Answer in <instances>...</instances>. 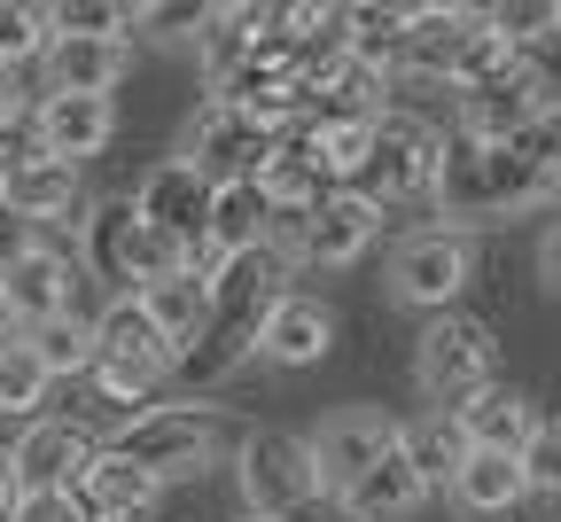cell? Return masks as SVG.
Masks as SVG:
<instances>
[{
	"label": "cell",
	"mask_w": 561,
	"mask_h": 522,
	"mask_svg": "<svg viewBox=\"0 0 561 522\" xmlns=\"http://www.w3.org/2000/svg\"><path fill=\"white\" fill-rule=\"evenodd\" d=\"M553 195H561V180L523 157V140H460V133H445L421 203H437V227L476 235V227H491V218L546 211Z\"/></svg>",
	"instance_id": "obj_1"
},
{
	"label": "cell",
	"mask_w": 561,
	"mask_h": 522,
	"mask_svg": "<svg viewBox=\"0 0 561 522\" xmlns=\"http://www.w3.org/2000/svg\"><path fill=\"white\" fill-rule=\"evenodd\" d=\"M227 444H242V429L227 421V406H203V398H157L149 413H133L117 436H110V453H125L133 468H149L157 491L203 476V468H219Z\"/></svg>",
	"instance_id": "obj_2"
},
{
	"label": "cell",
	"mask_w": 561,
	"mask_h": 522,
	"mask_svg": "<svg viewBox=\"0 0 561 522\" xmlns=\"http://www.w3.org/2000/svg\"><path fill=\"white\" fill-rule=\"evenodd\" d=\"M70 258H79V273L102 281L110 296H133V288H149V281H164V273H203V265H195L180 242H164L125 195H117V203H87L79 235H70Z\"/></svg>",
	"instance_id": "obj_3"
},
{
	"label": "cell",
	"mask_w": 561,
	"mask_h": 522,
	"mask_svg": "<svg viewBox=\"0 0 561 522\" xmlns=\"http://www.w3.org/2000/svg\"><path fill=\"white\" fill-rule=\"evenodd\" d=\"M500 383V336H491V320L476 313H430L413 336V398L430 413H460L476 390Z\"/></svg>",
	"instance_id": "obj_4"
},
{
	"label": "cell",
	"mask_w": 561,
	"mask_h": 522,
	"mask_svg": "<svg viewBox=\"0 0 561 522\" xmlns=\"http://www.w3.org/2000/svg\"><path fill=\"white\" fill-rule=\"evenodd\" d=\"M234 491L250 507V522H328L335 499L312 476V453L297 429H242L234 444Z\"/></svg>",
	"instance_id": "obj_5"
},
{
	"label": "cell",
	"mask_w": 561,
	"mask_h": 522,
	"mask_svg": "<svg viewBox=\"0 0 561 522\" xmlns=\"http://www.w3.org/2000/svg\"><path fill=\"white\" fill-rule=\"evenodd\" d=\"M375 235H382V211L359 188H328L320 203L273 218V250L289 273H343L375 250Z\"/></svg>",
	"instance_id": "obj_6"
},
{
	"label": "cell",
	"mask_w": 561,
	"mask_h": 522,
	"mask_svg": "<svg viewBox=\"0 0 561 522\" xmlns=\"http://www.w3.org/2000/svg\"><path fill=\"white\" fill-rule=\"evenodd\" d=\"M468 281H476V235H460V227H413V235H398L390 242V265H382V288H390V305H405V313H453L460 296H468Z\"/></svg>",
	"instance_id": "obj_7"
},
{
	"label": "cell",
	"mask_w": 561,
	"mask_h": 522,
	"mask_svg": "<svg viewBox=\"0 0 561 522\" xmlns=\"http://www.w3.org/2000/svg\"><path fill=\"white\" fill-rule=\"evenodd\" d=\"M437 148H445V125L437 117H421V110H405V102H382V117H375V140H367V164H359V188L375 211H390V203H421L430 195V172H437Z\"/></svg>",
	"instance_id": "obj_8"
},
{
	"label": "cell",
	"mask_w": 561,
	"mask_h": 522,
	"mask_svg": "<svg viewBox=\"0 0 561 522\" xmlns=\"http://www.w3.org/2000/svg\"><path fill=\"white\" fill-rule=\"evenodd\" d=\"M553 102H561V79H553L538 55H515V63L491 70V79H476V87L453 94V125L445 133H460V140H515Z\"/></svg>",
	"instance_id": "obj_9"
},
{
	"label": "cell",
	"mask_w": 561,
	"mask_h": 522,
	"mask_svg": "<svg viewBox=\"0 0 561 522\" xmlns=\"http://www.w3.org/2000/svg\"><path fill=\"white\" fill-rule=\"evenodd\" d=\"M273 140L280 133H265L257 117H242L234 102H219V94H203L195 102V117H187V133H180V148L172 157L195 172V180H210V188H227V180H257V164L273 157Z\"/></svg>",
	"instance_id": "obj_10"
},
{
	"label": "cell",
	"mask_w": 561,
	"mask_h": 522,
	"mask_svg": "<svg viewBox=\"0 0 561 522\" xmlns=\"http://www.w3.org/2000/svg\"><path fill=\"white\" fill-rule=\"evenodd\" d=\"M305 436V453H312V476H320V491L335 499L351 476H359V468H375L382 453H390V444H398V413L390 406H328L312 429H297Z\"/></svg>",
	"instance_id": "obj_11"
},
{
	"label": "cell",
	"mask_w": 561,
	"mask_h": 522,
	"mask_svg": "<svg viewBox=\"0 0 561 522\" xmlns=\"http://www.w3.org/2000/svg\"><path fill=\"white\" fill-rule=\"evenodd\" d=\"M110 436H94L87 421H70V413H39L16 429L9 444V468H16V491H79V476L94 468Z\"/></svg>",
	"instance_id": "obj_12"
},
{
	"label": "cell",
	"mask_w": 561,
	"mask_h": 522,
	"mask_svg": "<svg viewBox=\"0 0 561 522\" xmlns=\"http://www.w3.org/2000/svg\"><path fill=\"white\" fill-rule=\"evenodd\" d=\"M0 211L32 218L39 235L79 227V218H87V172L39 157V148H16V157H0Z\"/></svg>",
	"instance_id": "obj_13"
},
{
	"label": "cell",
	"mask_w": 561,
	"mask_h": 522,
	"mask_svg": "<svg viewBox=\"0 0 561 522\" xmlns=\"http://www.w3.org/2000/svg\"><path fill=\"white\" fill-rule=\"evenodd\" d=\"M24 125H32L39 157L87 172L102 148L117 140V102H102V94H39V102H24Z\"/></svg>",
	"instance_id": "obj_14"
},
{
	"label": "cell",
	"mask_w": 561,
	"mask_h": 522,
	"mask_svg": "<svg viewBox=\"0 0 561 522\" xmlns=\"http://www.w3.org/2000/svg\"><path fill=\"white\" fill-rule=\"evenodd\" d=\"M0 305H9L16 328H39L55 313H87V273H79V258H70V242L47 235V250H32L24 265L0 273Z\"/></svg>",
	"instance_id": "obj_15"
},
{
	"label": "cell",
	"mask_w": 561,
	"mask_h": 522,
	"mask_svg": "<svg viewBox=\"0 0 561 522\" xmlns=\"http://www.w3.org/2000/svg\"><path fill=\"white\" fill-rule=\"evenodd\" d=\"M149 227L164 235V242H180L195 265H203V218H210V180H195L180 157H157L149 172L133 180V195H125Z\"/></svg>",
	"instance_id": "obj_16"
},
{
	"label": "cell",
	"mask_w": 561,
	"mask_h": 522,
	"mask_svg": "<svg viewBox=\"0 0 561 522\" xmlns=\"http://www.w3.org/2000/svg\"><path fill=\"white\" fill-rule=\"evenodd\" d=\"M343 343V320H335V305L328 296H312V288H280L273 296V313L257 320V359L265 366H320L328 351Z\"/></svg>",
	"instance_id": "obj_17"
},
{
	"label": "cell",
	"mask_w": 561,
	"mask_h": 522,
	"mask_svg": "<svg viewBox=\"0 0 561 522\" xmlns=\"http://www.w3.org/2000/svg\"><path fill=\"white\" fill-rule=\"evenodd\" d=\"M133 70V39H55L47 32V55H39V94H117Z\"/></svg>",
	"instance_id": "obj_18"
},
{
	"label": "cell",
	"mask_w": 561,
	"mask_h": 522,
	"mask_svg": "<svg viewBox=\"0 0 561 522\" xmlns=\"http://www.w3.org/2000/svg\"><path fill=\"white\" fill-rule=\"evenodd\" d=\"M538 421H546V406H538L523 383H491V390H476V398L453 413V429H460L468 453H523Z\"/></svg>",
	"instance_id": "obj_19"
},
{
	"label": "cell",
	"mask_w": 561,
	"mask_h": 522,
	"mask_svg": "<svg viewBox=\"0 0 561 522\" xmlns=\"http://www.w3.org/2000/svg\"><path fill=\"white\" fill-rule=\"evenodd\" d=\"M421 507H430V484L405 468L398 444H390L375 468H359V476L335 491V514H343V522H413Z\"/></svg>",
	"instance_id": "obj_20"
},
{
	"label": "cell",
	"mask_w": 561,
	"mask_h": 522,
	"mask_svg": "<svg viewBox=\"0 0 561 522\" xmlns=\"http://www.w3.org/2000/svg\"><path fill=\"white\" fill-rule=\"evenodd\" d=\"M273 203L257 180H227V188H210V218H203V265H219V258H242V250H265L273 242Z\"/></svg>",
	"instance_id": "obj_21"
},
{
	"label": "cell",
	"mask_w": 561,
	"mask_h": 522,
	"mask_svg": "<svg viewBox=\"0 0 561 522\" xmlns=\"http://www.w3.org/2000/svg\"><path fill=\"white\" fill-rule=\"evenodd\" d=\"M453 507L460 514H476V522H515L523 514V499H530V484H523V461L515 453H468L460 468H453Z\"/></svg>",
	"instance_id": "obj_22"
},
{
	"label": "cell",
	"mask_w": 561,
	"mask_h": 522,
	"mask_svg": "<svg viewBox=\"0 0 561 522\" xmlns=\"http://www.w3.org/2000/svg\"><path fill=\"white\" fill-rule=\"evenodd\" d=\"M133 305H140V320L172 343V359L195 351L203 328H210V288H203V273H164V281H149V288H133Z\"/></svg>",
	"instance_id": "obj_23"
},
{
	"label": "cell",
	"mask_w": 561,
	"mask_h": 522,
	"mask_svg": "<svg viewBox=\"0 0 561 522\" xmlns=\"http://www.w3.org/2000/svg\"><path fill=\"white\" fill-rule=\"evenodd\" d=\"M87 320H94V359H125V366H149V375L172 383V366H180V359H172V343H164L149 320H140L133 296H102Z\"/></svg>",
	"instance_id": "obj_24"
},
{
	"label": "cell",
	"mask_w": 561,
	"mask_h": 522,
	"mask_svg": "<svg viewBox=\"0 0 561 522\" xmlns=\"http://www.w3.org/2000/svg\"><path fill=\"white\" fill-rule=\"evenodd\" d=\"M157 476L149 468H133L125 453H110V444H102V453H94V468L79 476V507H87V522L94 514H157Z\"/></svg>",
	"instance_id": "obj_25"
},
{
	"label": "cell",
	"mask_w": 561,
	"mask_h": 522,
	"mask_svg": "<svg viewBox=\"0 0 561 522\" xmlns=\"http://www.w3.org/2000/svg\"><path fill=\"white\" fill-rule=\"evenodd\" d=\"M24 351L39 359V375L47 383H87V366H94V320L87 313H55L39 328H16Z\"/></svg>",
	"instance_id": "obj_26"
},
{
	"label": "cell",
	"mask_w": 561,
	"mask_h": 522,
	"mask_svg": "<svg viewBox=\"0 0 561 522\" xmlns=\"http://www.w3.org/2000/svg\"><path fill=\"white\" fill-rule=\"evenodd\" d=\"M398 453H405V468L430 484V499H437L453 484V468L468 461V444H460L453 413H413V421H398Z\"/></svg>",
	"instance_id": "obj_27"
},
{
	"label": "cell",
	"mask_w": 561,
	"mask_h": 522,
	"mask_svg": "<svg viewBox=\"0 0 561 522\" xmlns=\"http://www.w3.org/2000/svg\"><path fill=\"white\" fill-rule=\"evenodd\" d=\"M257 188H265L273 211H305V203L328 195V180H320V164H312V148H305L297 133H280V140H273V157L257 164Z\"/></svg>",
	"instance_id": "obj_28"
},
{
	"label": "cell",
	"mask_w": 561,
	"mask_h": 522,
	"mask_svg": "<svg viewBox=\"0 0 561 522\" xmlns=\"http://www.w3.org/2000/svg\"><path fill=\"white\" fill-rule=\"evenodd\" d=\"M483 32L500 39L507 55H538L546 39H561V0H491Z\"/></svg>",
	"instance_id": "obj_29"
},
{
	"label": "cell",
	"mask_w": 561,
	"mask_h": 522,
	"mask_svg": "<svg viewBox=\"0 0 561 522\" xmlns=\"http://www.w3.org/2000/svg\"><path fill=\"white\" fill-rule=\"evenodd\" d=\"M47 32L55 39H133V0H55Z\"/></svg>",
	"instance_id": "obj_30"
},
{
	"label": "cell",
	"mask_w": 561,
	"mask_h": 522,
	"mask_svg": "<svg viewBox=\"0 0 561 522\" xmlns=\"http://www.w3.org/2000/svg\"><path fill=\"white\" fill-rule=\"evenodd\" d=\"M87 390L133 421V413H149V406L164 398V375H149V366H125V359H94V366H87Z\"/></svg>",
	"instance_id": "obj_31"
},
{
	"label": "cell",
	"mask_w": 561,
	"mask_h": 522,
	"mask_svg": "<svg viewBox=\"0 0 561 522\" xmlns=\"http://www.w3.org/2000/svg\"><path fill=\"white\" fill-rule=\"evenodd\" d=\"M47 375H39V359L24 351V336H9L0 343V413H16V421H39V406H47Z\"/></svg>",
	"instance_id": "obj_32"
},
{
	"label": "cell",
	"mask_w": 561,
	"mask_h": 522,
	"mask_svg": "<svg viewBox=\"0 0 561 522\" xmlns=\"http://www.w3.org/2000/svg\"><path fill=\"white\" fill-rule=\"evenodd\" d=\"M47 55V9H32V0H0V70H32Z\"/></svg>",
	"instance_id": "obj_33"
},
{
	"label": "cell",
	"mask_w": 561,
	"mask_h": 522,
	"mask_svg": "<svg viewBox=\"0 0 561 522\" xmlns=\"http://www.w3.org/2000/svg\"><path fill=\"white\" fill-rule=\"evenodd\" d=\"M523 484H530V499H561V413H546L538 429H530V444H523Z\"/></svg>",
	"instance_id": "obj_34"
},
{
	"label": "cell",
	"mask_w": 561,
	"mask_h": 522,
	"mask_svg": "<svg viewBox=\"0 0 561 522\" xmlns=\"http://www.w3.org/2000/svg\"><path fill=\"white\" fill-rule=\"evenodd\" d=\"M9 522H87V507H79V491H16Z\"/></svg>",
	"instance_id": "obj_35"
},
{
	"label": "cell",
	"mask_w": 561,
	"mask_h": 522,
	"mask_svg": "<svg viewBox=\"0 0 561 522\" xmlns=\"http://www.w3.org/2000/svg\"><path fill=\"white\" fill-rule=\"evenodd\" d=\"M32 250H47V235L32 227V218H16V211H0V273H9V265H24Z\"/></svg>",
	"instance_id": "obj_36"
},
{
	"label": "cell",
	"mask_w": 561,
	"mask_h": 522,
	"mask_svg": "<svg viewBox=\"0 0 561 522\" xmlns=\"http://www.w3.org/2000/svg\"><path fill=\"white\" fill-rule=\"evenodd\" d=\"M538 288H546L553 305H561V218H553V227L538 235Z\"/></svg>",
	"instance_id": "obj_37"
},
{
	"label": "cell",
	"mask_w": 561,
	"mask_h": 522,
	"mask_svg": "<svg viewBox=\"0 0 561 522\" xmlns=\"http://www.w3.org/2000/svg\"><path fill=\"white\" fill-rule=\"evenodd\" d=\"M24 125V79H9V70H0V140H9Z\"/></svg>",
	"instance_id": "obj_38"
},
{
	"label": "cell",
	"mask_w": 561,
	"mask_h": 522,
	"mask_svg": "<svg viewBox=\"0 0 561 522\" xmlns=\"http://www.w3.org/2000/svg\"><path fill=\"white\" fill-rule=\"evenodd\" d=\"M9 507H16V468H9V444H0V522H9Z\"/></svg>",
	"instance_id": "obj_39"
},
{
	"label": "cell",
	"mask_w": 561,
	"mask_h": 522,
	"mask_svg": "<svg viewBox=\"0 0 561 522\" xmlns=\"http://www.w3.org/2000/svg\"><path fill=\"white\" fill-rule=\"evenodd\" d=\"M9 336H16V320H9V305H0V343H9Z\"/></svg>",
	"instance_id": "obj_40"
}]
</instances>
